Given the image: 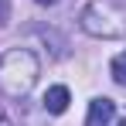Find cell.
Here are the masks:
<instances>
[{
    "label": "cell",
    "instance_id": "6da1fadb",
    "mask_svg": "<svg viewBox=\"0 0 126 126\" xmlns=\"http://www.w3.org/2000/svg\"><path fill=\"white\" fill-rule=\"evenodd\" d=\"M41 75L38 55L27 48H10L0 55V92L10 99H24Z\"/></svg>",
    "mask_w": 126,
    "mask_h": 126
},
{
    "label": "cell",
    "instance_id": "7a4b0ae2",
    "mask_svg": "<svg viewBox=\"0 0 126 126\" xmlns=\"http://www.w3.org/2000/svg\"><path fill=\"white\" fill-rule=\"evenodd\" d=\"M79 21H82V31L92 38H106V41L126 38V10L116 0H92Z\"/></svg>",
    "mask_w": 126,
    "mask_h": 126
},
{
    "label": "cell",
    "instance_id": "3957f363",
    "mask_svg": "<svg viewBox=\"0 0 126 126\" xmlns=\"http://www.w3.org/2000/svg\"><path fill=\"white\" fill-rule=\"evenodd\" d=\"M112 116H116V102H112V99H92V102H89L85 126H109Z\"/></svg>",
    "mask_w": 126,
    "mask_h": 126
},
{
    "label": "cell",
    "instance_id": "277c9868",
    "mask_svg": "<svg viewBox=\"0 0 126 126\" xmlns=\"http://www.w3.org/2000/svg\"><path fill=\"white\" fill-rule=\"evenodd\" d=\"M41 102H44V109H48L51 116H62L65 109H68V102H72V95H68V89H65V85H51V89L44 92Z\"/></svg>",
    "mask_w": 126,
    "mask_h": 126
},
{
    "label": "cell",
    "instance_id": "5b68a950",
    "mask_svg": "<svg viewBox=\"0 0 126 126\" xmlns=\"http://www.w3.org/2000/svg\"><path fill=\"white\" fill-rule=\"evenodd\" d=\"M112 79L119 85H126V55H119V58L112 62Z\"/></svg>",
    "mask_w": 126,
    "mask_h": 126
},
{
    "label": "cell",
    "instance_id": "8992f818",
    "mask_svg": "<svg viewBox=\"0 0 126 126\" xmlns=\"http://www.w3.org/2000/svg\"><path fill=\"white\" fill-rule=\"evenodd\" d=\"M3 10H7V0H0V21H3Z\"/></svg>",
    "mask_w": 126,
    "mask_h": 126
},
{
    "label": "cell",
    "instance_id": "52a82bcc",
    "mask_svg": "<svg viewBox=\"0 0 126 126\" xmlns=\"http://www.w3.org/2000/svg\"><path fill=\"white\" fill-rule=\"evenodd\" d=\"M38 3H48V7H51V3H58V0H38Z\"/></svg>",
    "mask_w": 126,
    "mask_h": 126
}]
</instances>
